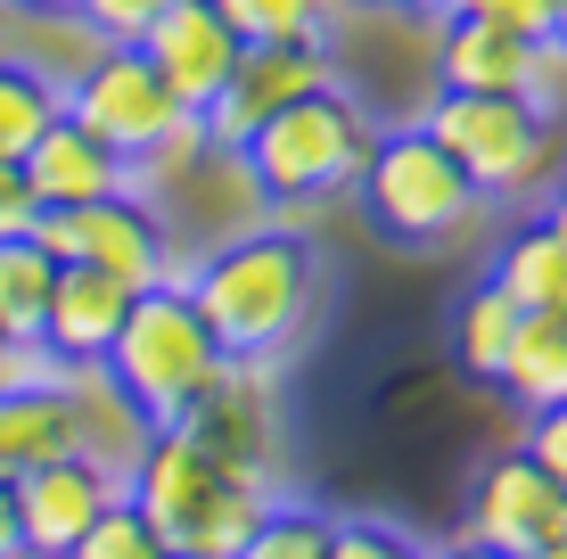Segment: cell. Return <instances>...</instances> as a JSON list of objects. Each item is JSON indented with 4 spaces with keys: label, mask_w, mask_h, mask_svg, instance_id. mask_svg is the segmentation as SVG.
<instances>
[{
    "label": "cell",
    "mask_w": 567,
    "mask_h": 559,
    "mask_svg": "<svg viewBox=\"0 0 567 559\" xmlns=\"http://www.w3.org/2000/svg\"><path fill=\"white\" fill-rule=\"evenodd\" d=\"M58 379H66V403H74V453H91L100 469L124 477L132 460H141V445H148L141 403L115 387L100 362H74V371H58Z\"/></svg>",
    "instance_id": "cell-17"
},
{
    "label": "cell",
    "mask_w": 567,
    "mask_h": 559,
    "mask_svg": "<svg viewBox=\"0 0 567 559\" xmlns=\"http://www.w3.org/2000/svg\"><path fill=\"white\" fill-rule=\"evenodd\" d=\"M321 559H427V544L395 518H329V551Z\"/></svg>",
    "instance_id": "cell-27"
},
{
    "label": "cell",
    "mask_w": 567,
    "mask_h": 559,
    "mask_svg": "<svg viewBox=\"0 0 567 559\" xmlns=\"http://www.w3.org/2000/svg\"><path fill=\"white\" fill-rule=\"evenodd\" d=\"M33 239H42L58 263H100V272H115L124 288L189 280V263H198V256L173 247L156 198H141V189H115V198H91V206H42V215H33Z\"/></svg>",
    "instance_id": "cell-7"
},
{
    "label": "cell",
    "mask_w": 567,
    "mask_h": 559,
    "mask_svg": "<svg viewBox=\"0 0 567 559\" xmlns=\"http://www.w3.org/2000/svg\"><path fill=\"white\" fill-rule=\"evenodd\" d=\"M329 83H338L329 42H247L239 66H230V83L198 107V115H206V141H214V148H247V132H256L264 115H280L288 100L329 91Z\"/></svg>",
    "instance_id": "cell-9"
},
{
    "label": "cell",
    "mask_w": 567,
    "mask_h": 559,
    "mask_svg": "<svg viewBox=\"0 0 567 559\" xmlns=\"http://www.w3.org/2000/svg\"><path fill=\"white\" fill-rule=\"evenodd\" d=\"M182 428L206 453L239 460V469L280 477V387H271V362H223L206 379V395L182 412Z\"/></svg>",
    "instance_id": "cell-10"
},
{
    "label": "cell",
    "mask_w": 567,
    "mask_h": 559,
    "mask_svg": "<svg viewBox=\"0 0 567 559\" xmlns=\"http://www.w3.org/2000/svg\"><path fill=\"white\" fill-rule=\"evenodd\" d=\"M50 288H58V256L33 230H9L0 239V330L42 345V313H50Z\"/></svg>",
    "instance_id": "cell-20"
},
{
    "label": "cell",
    "mask_w": 567,
    "mask_h": 559,
    "mask_svg": "<svg viewBox=\"0 0 567 559\" xmlns=\"http://www.w3.org/2000/svg\"><path fill=\"white\" fill-rule=\"evenodd\" d=\"M354 9H395V0H354Z\"/></svg>",
    "instance_id": "cell-41"
},
{
    "label": "cell",
    "mask_w": 567,
    "mask_h": 559,
    "mask_svg": "<svg viewBox=\"0 0 567 559\" xmlns=\"http://www.w3.org/2000/svg\"><path fill=\"white\" fill-rule=\"evenodd\" d=\"M66 115H74L83 132H100L115 157H148V148L165 141V132L182 124L189 107L173 100L165 74H156L132 42H107V50L66 83Z\"/></svg>",
    "instance_id": "cell-8"
},
{
    "label": "cell",
    "mask_w": 567,
    "mask_h": 559,
    "mask_svg": "<svg viewBox=\"0 0 567 559\" xmlns=\"http://www.w3.org/2000/svg\"><path fill=\"white\" fill-rule=\"evenodd\" d=\"M33 215H42V206H33L25 173H17L9 157H0V239H9V230H33Z\"/></svg>",
    "instance_id": "cell-33"
},
{
    "label": "cell",
    "mask_w": 567,
    "mask_h": 559,
    "mask_svg": "<svg viewBox=\"0 0 567 559\" xmlns=\"http://www.w3.org/2000/svg\"><path fill=\"white\" fill-rule=\"evenodd\" d=\"M535 559H567V535H559V544H543V551H535Z\"/></svg>",
    "instance_id": "cell-39"
},
{
    "label": "cell",
    "mask_w": 567,
    "mask_h": 559,
    "mask_svg": "<svg viewBox=\"0 0 567 559\" xmlns=\"http://www.w3.org/2000/svg\"><path fill=\"white\" fill-rule=\"evenodd\" d=\"M100 371L141 403L148 428H173V420L206 395V379L223 371V345L206 338V321H198V304H189L182 280H156V288H141V297L124 304Z\"/></svg>",
    "instance_id": "cell-3"
},
{
    "label": "cell",
    "mask_w": 567,
    "mask_h": 559,
    "mask_svg": "<svg viewBox=\"0 0 567 559\" xmlns=\"http://www.w3.org/2000/svg\"><path fill=\"white\" fill-rule=\"evenodd\" d=\"M370 141H379V124L362 115V100H346V91L329 83V91L288 100L280 115H264L239 157L256 173L264 206H321V198H338V189H354Z\"/></svg>",
    "instance_id": "cell-4"
},
{
    "label": "cell",
    "mask_w": 567,
    "mask_h": 559,
    "mask_svg": "<svg viewBox=\"0 0 567 559\" xmlns=\"http://www.w3.org/2000/svg\"><path fill=\"white\" fill-rule=\"evenodd\" d=\"M0 559H25V535H17V494L0 486Z\"/></svg>",
    "instance_id": "cell-34"
},
{
    "label": "cell",
    "mask_w": 567,
    "mask_h": 559,
    "mask_svg": "<svg viewBox=\"0 0 567 559\" xmlns=\"http://www.w3.org/2000/svg\"><path fill=\"white\" fill-rule=\"evenodd\" d=\"M239 42H329V0H214Z\"/></svg>",
    "instance_id": "cell-25"
},
{
    "label": "cell",
    "mask_w": 567,
    "mask_h": 559,
    "mask_svg": "<svg viewBox=\"0 0 567 559\" xmlns=\"http://www.w3.org/2000/svg\"><path fill=\"white\" fill-rule=\"evenodd\" d=\"M0 17H9V0H0Z\"/></svg>",
    "instance_id": "cell-43"
},
{
    "label": "cell",
    "mask_w": 567,
    "mask_h": 559,
    "mask_svg": "<svg viewBox=\"0 0 567 559\" xmlns=\"http://www.w3.org/2000/svg\"><path fill=\"white\" fill-rule=\"evenodd\" d=\"M526 58H535V42L494 25V17L436 25V83L444 91H526Z\"/></svg>",
    "instance_id": "cell-18"
},
{
    "label": "cell",
    "mask_w": 567,
    "mask_h": 559,
    "mask_svg": "<svg viewBox=\"0 0 567 559\" xmlns=\"http://www.w3.org/2000/svg\"><path fill=\"white\" fill-rule=\"evenodd\" d=\"M354 198H362V222L395 247H444L477 222V182L444 157V141L427 124H395L370 141V157L354 173Z\"/></svg>",
    "instance_id": "cell-5"
},
{
    "label": "cell",
    "mask_w": 567,
    "mask_h": 559,
    "mask_svg": "<svg viewBox=\"0 0 567 559\" xmlns=\"http://www.w3.org/2000/svg\"><path fill=\"white\" fill-rule=\"evenodd\" d=\"M271 494H280L271 477L206 453L182 420H173V428H148L141 460L124 469V503L165 535V551H239L247 527L271 510Z\"/></svg>",
    "instance_id": "cell-2"
},
{
    "label": "cell",
    "mask_w": 567,
    "mask_h": 559,
    "mask_svg": "<svg viewBox=\"0 0 567 559\" xmlns=\"http://www.w3.org/2000/svg\"><path fill=\"white\" fill-rule=\"evenodd\" d=\"M132 50H141L156 74H165V91H173L182 107H206L214 91L230 83V66H239L247 42L230 33V17L214 9V0H173V9L156 17V25H148Z\"/></svg>",
    "instance_id": "cell-13"
},
{
    "label": "cell",
    "mask_w": 567,
    "mask_h": 559,
    "mask_svg": "<svg viewBox=\"0 0 567 559\" xmlns=\"http://www.w3.org/2000/svg\"><path fill=\"white\" fill-rule=\"evenodd\" d=\"M321 551H329V510L271 494V510L247 527V544L230 551V559H321Z\"/></svg>",
    "instance_id": "cell-24"
},
{
    "label": "cell",
    "mask_w": 567,
    "mask_h": 559,
    "mask_svg": "<svg viewBox=\"0 0 567 559\" xmlns=\"http://www.w3.org/2000/svg\"><path fill=\"white\" fill-rule=\"evenodd\" d=\"M511 338H518V304H511V288H502V280H477V288L461 297V321H453V354H461V371L494 387L502 362H511Z\"/></svg>",
    "instance_id": "cell-22"
},
{
    "label": "cell",
    "mask_w": 567,
    "mask_h": 559,
    "mask_svg": "<svg viewBox=\"0 0 567 559\" xmlns=\"http://www.w3.org/2000/svg\"><path fill=\"white\" fill-rule=\"evenodd\" d=\"M165 559H230V551H165Z\"/></svg>",
    "instance_id": "cell-40"
},
{
    "label": "cell",
    "mask_w": 567,
    "mask_h": 559,
    "mask_svg": "<svg viewBox=\"0 0 567 559\" xmlns=\"http://www.w3.org/2000/svg\"><path fill=\"white\" fill-rule=\"evenodd\" d=\"M494 280L511 288L518 313H559L567 304V239L551 222H526L518 239L494 256Z\"/></svg>",
    "instance_id": "cell-21"
},
{
    "label": "cell",
    "mask_w": 567,
    "mask_h": 559,
    "mask_svg": "<svg viewBox=\"0 0 567 559\" xmlns=\"http://www.w3.org/2000/svg\"><path fill=\"white\" fill-rule=\"evenodd\" d=\"M420 124L436 132L444 157L477 182V198H518V189H535L559 157V124H543L518 91H444L436 83V100H427Z\"/></svg>",
    "instance_id": "cell-6"
},
{
    "label": "cell",
    "mask_w": 567,
    "mask_h": 559,
    "mask_svg": "<svg viewBox=\"0 0 567 559\" xmlns=\"http://www.w3.org/2000/svg\"><path fill=\"white\" fill-rule=\"evenodd\" d=\"M66 559H165V535H156L148 518L132 510L124 494H115V503L91 518L83 535H74V551H66Z\"/></svg>",
    "instance_id": "cell-26"
},
{
    "label": "cell",
    "mask_w": 567,
    "mask_h": 559,
    "mask_svg": "<svg viewBox=\"0 0 567 559\" xmlns=\"http://www.w3.org/2000/svg\"><path fill=\"white\" fill-rule=\"evenodd\" d=\"M461 535L535 559L543 544H559V535H567V494L526 453H502L494 469H477V486H468V527Z\"/></svg>",
    "instance_id": "cell-12"
},
{
    "label": "cell",
    "mask_w": 567,
    "mask_h": 559,
    "mask_svg": "<svg viewBox=\"0 0 567 559\" xmlns=\"http://www.w3.org/2000/svg\"><path fill=\"white\" fill-rule=\"evenodd\" d=\"M132 297H141V288H124L115 272H100V263H58L50 313H42V354L58 362V371H74V362H100Z\"/></svg>",
    "instance_id": "cell-15"
},
{
    "label": "cell",
    "mask_w": 567,
    "mask_h": 559,
    "mask_svg": "<svg viewBox=\"0 0 567 559\" xmlns=\"http://www.w3.org/2000/svg\"><path fill=\"white\" fill-rule=\"evenodd\" d=\"M427 559H518V551H494V544H477V535H461V544H444V551H427Z\"/></svg>",
    "instance_id": "cell-36"
},
{
    "label": "cell",
    "mask_w": 567,
    "mask_h": 559,
    "mask_svg": "<svg viewBox=\"0 0 567 559\" xmlns=\"http://www.w3.org/2000/svg\"><path fill=\"white\" fill-rule=\"evenodd\" d=\"M518 453L567 494V403H543V412H526V445H518Z\"/></svg>",
    "instance_id": "cell-30"
},
{
    "label": "cell",
    "mask_w": 567,
    "mask_h": 559,
    "mask_svg": "<svg viewBox=\"0 0 567 559\" xmlns=\"http://www.w3.org/2000/svg\"><path fill=\"white\" fill-rule=\"evenodd\" d=\"M9 9H83V0H9Z\"/></svg>",
    "instance_id": "cell-38"
},
{
    "label": "cell",
    "mask_w": 567,
    "mask_h": 559,
    "mask_svg": "<svg viewBox=\"0 0 567 559\" xmlns=\"http://www.w3.org/2000/svg\"><path fill=\"white\" fill-rule=\"evenodd\" d=\"M518 412H543V403H567V304L559 313H518V338H511V362L494 379Z\"/></svg>",
    "instance_id": "cell-19"
},
{
    "label": "cell",
    "mask_w": 567,
    "mask_h": 559,
    "mask_svg": "<svg viewBox=\"0 0 567 559\" xmlns=\"http://www.w3.org/2000/svg\"><path fill=\"white\" fill-rule=\"evenodd\" d=\"M74 453V403L66 379H25V387H0V486H17L25 469Z\"/></svg>",
    "instance_id": "cell-16"
},
{
    "label": "cell",
    "mask_w": 567,
    "mask_h": 559,
    "mask_svg": "<svg viewBox=\"0 0 567 559\" xmlns=\"http://www.w3.org/2000/svg\"><path fill=\"white\" fill-rule=\"evenodd\" d=\"M559 33H567V0H559Z\"/></svg>",
    "instance_id": "cell-42"
},
{
    "label": "cell",
    "mask_w": 567,
    "mask_h": 559,
    "mask_svg": "<svg viewBox=\"0 0 567 559\" xmlns=\"http://www.w3.org/2000/svg\"><path fill=\"white\" fill-rule=\"evenodd\" d=\"M461 17H494V25L526 33V42H543V33H559V0H468Z\"/></svg>",
    "instance_id": "cell-31"
},
{
    "label": "cell",
    "mask_w": 567,
    "mask_h": 559,
    "mask_svg": "<svg viewBox=\"0 0 567 559\" xmlns=\"http://www.w3.org/2000/svg\"><path fill=\"white\" fill-rule=\"evenodd\" d=\"M165 9H173V0H83L74 17H83L100 42H141V33H148Z\"/></svg>",
    "instance_id": "cell-29"
},
{
    "label": "cell",
    "mask_w": 567,
    "mask_h": 559,
    "mask_svg": "<svg viewBox=\"0 0 567 559\" xmlns=\"http://www.w3.org/2000/svg\"><path fill=\"white\" fill-rule=\"evenodd\" d=\"M395 9H412L420 25H453V17L468 9V0H395Z\"/></svg>",
    "instance_id": "cell-35"
},
{
    "label": "cell",
    "mask_w": 567,
    "mask_h": 559,
    "mask_svg": "<svg viewBox=\"0 0 567 559\" xmlns=\"http://www.w3.org/2000/svg\"><path fill=\"white\" fill-rule=\"evenodd\" d=\"M189 304H198L206 338L223 345V362H280L288 345L312 330L321 304V263L297 230L280 222H247L230 239H214L189 263Z\"/></svg>",
    "instance_id": "cell-1"
},
{
    "label": "cell",
    "mask_w": 567,
    "mask_h": 559,
    "mask_svg": "<svg viewBox=\"0 0 567 559\" xmlns=\"http://www.w3.org/2000/svg\"><path fill=\"white\" fill-rule=\"evenodd\" d=\"M9 494H17V535H25V559H66L74 535H83L91 518L124 494V477L100 469L91 453H58V460H42V469H25Z\"/></svg>",
    "instance_id": "cell-11"
},
{
    "label": "cell",
    "mask_w": 567,
    "mask_h": 559,
    "mask_svg": "<svg viewBox=\"0 0 567 559\" xmlns=\"http://www.w3.org/2000/svg\"><path fill=\"white\" fill-rule=\"evenodd\" d=\"M526 107L543 115V124H567V33H543L535 58H526Z\"/></svg>",
    "instance_id": "cell-28"
},
{
    "label": "cell",
    "mask_w": 567,
    "mask_h": 559,
    "mask_svg": "<svg viewBox=\"0 0 567 559\" xmlns=\"http://www.w3.org/2000/svg\"><path fill=\"white\" fill-rule=\"evenodd\" d=\"M543 222H551V230H559V239H567V182L551 189V206H543Z\"/></svg>",
    "instance_id": "cell-37"
},
{
    "label": "cell",
    "mask_w": 567,
    "mask_h": 559,
    "mask_svg": "<svg viewBox=\"0 0 567 559\" xmlns=\"http://www.w3.org/2000/svg\"><path fill=\"white\" fill-rule=\"evenodd\" d=\"M58 107H66V91H58L50 74H33L25 58H0V157L9 165L58 124Z\"/></svg>",
    "instance_id": "cell-23"
},
{
    "label": "cell",
    "mask_w": 567,
    "mask_h": 559,
    "mask_svg": "<svg viewBox=\"0 0 567 559\" xmlns=\"http://www.w3.org/2000/svg\"><path fill=\"white\" fill-rule=\"evenodd\" d=\"M17 173H25L33 206H91V198L132 189V157H115L100 132H83L66 107H58V124L25 148V157H17Z\"/></svg>",
    "instance_id": "cell-14"
},
{
    "label": "cell",
    "mask_w": 567,
    "mask_h": 559,
    "mask_svg": "<svg viewBox=\"0 0 567 559\" xmlns=\"http://www.w3.org/2000/svg\"><path fill=\"white\" fill-rule=\"evenodd\" d=\"M58 362L42 354V345H25V338H9L0 330V387H25V379H50Z\"/></svg>",
    "instance_id": "cell-32"
}]
</instances>
